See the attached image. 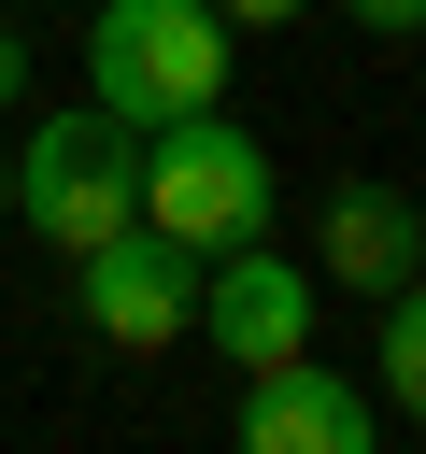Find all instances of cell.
<instances>
[{"label":"cell","instance_id":"obj_1","mask_svg":"<svg viewBox=\"0 0 426 454\" xmlns=\"http://www.w3.org/2000/svg\"><path fill=\"white\" fill-rule=\"evenodd\" d=\"M270 199H284V170H270V142H256V128H227V99H199V114H170V128H142V227H170L185 255L256 241V227H270Z\"/></svg>","mask_w":426,"mask_h":454},{"label":"cell","instance_id":"obj_2","mask_svg":"<svg viewBox=\"0 0 426 454\" xmlns=\"http://www.w3.org/2000/svg\"><path fill=\"white\" fill-rule=\"evenodd\" d=\"M85 99L114 128H170L227 99V14L213 0H99L85 14Z\"/></svg>","mask_w":426,"mask_h":454},{"label":"cell","instance_id":"obj_3","mask_svg":"<svg viewBox=\"0 0 426 454\" xmlns=\"http://www.w3.org/2000/svg\"><path fill=\"white\" fill-rule=\"evenodd\" d=\"M14 213H28L57 255H85V241L142 227V128H114L99 99L43 114V128L14 142Z\"/></svg>","mask_w":426,"mask_h":454},{"label":"cell","instance_id":"obj_4","mask_svg":"<svg viewBox=\"0 0 426 454\" xmlns=\"http://www.w3.org/2000/svg\"><path fill=\"white\" fill-rule=\"evenodd\" d=\"M71 298H85V326H99L114 355H170L185 312H199V255H185L170 227H114V241L71 255Z\"/></svg>","mask_w":426,"mask_h":454},{"label":"cell","instance_id":"obj_5","mask_svg":"<svg viewBox=\"0 0 426 454\" xmlns=\"http://www.w3.org/2000/svg\"><path fill=\"white\" fill-rule=\"evenodd\" d=\"M227 369H270V355H298L312 340V270L256 227V241H227V255H199V312H185Z\"/></svg>","mask_w":426,"mask_h":454},{"label":"cell","instance_id":"obj_6","mask_svg":"<svg viewBox=\"0 0 426 454\" xmlns=\"http://www.w3.org/2000/svg\"><path fill=\"white\" fill-rule=\"evenodd\" d=\"M241 454H369L383 440V397H355L312 340L298 355H270V369H241V426H227Z\"/></svg>","mask_w":426,"mask_h":454},{"label":"cell","instance_id":"obj_7","mask_svg":"<svg viewBox=\"0 0 426 454\" xmlns=\"http://www.w3.org/2000/svg\"><path fill=\"white\" fill-rule=\"evenodd\" d=\"M412 270H426V199H412V184L355 170V184H327V199H312V284L383 298V284H412Z\"/></svg>","mask_w":426,"mask_h":454},{"label":"cell","instance_id":"obj_8","mask_svg":"<svg viewBox=\"0 0 426 454\" xmlns=\"http://www.w3.org/2000/svg\"><path fill=\"white\" fill-rule=\"evenodd\" d=\"M383 411H398V426H426V270H412V284H383Z\"/></svg>","mask_w":426,"mask_h":454},{"label":"cell","instance_id":"obj_9","mask_svg":"<svg viewBox=\"0 0 426 454\" xmlns=\"http://www.w3.org/2000/svg\"><path fill=\"white\" fill-rule=\"evenodd\" d=\"M341 14H355L369 43H412V28H426V0H341Z\"/></svg>","mask_w":426,"mask_h":454},{"label":"cell","instance_id":"obj_10","mask_svg":"<svg viewBox=\"0 0 426 454\" xmlns=\"http://www.w3.org/2000/svg\"><path fill=\"white\" fill-rule=\"evenodd\" d=\"M213 14H227V43H241V28H298L312 0H213Z\"/></svg>","mask_w":426,"mask_h":454},{"label":"cell","instance_id":"obj_11","mask_svg":"<svg viewBox=\"0 0 426 454\" xmlns=\"http://www.w3.org/2000/svg\"><path fill=\"white\" fill-rule=\"evenodd\" d=\"M14 99H28V28L0 14V114H14Z\"/></svg>","mask_w":426,"mask_h":454},{"label":"cell","instance_id":"obj_12","mask_svg":"<svg viewBox=\"0 0 426 454\" xmlns=\"http://www.w3.org/2000/svg\"><path fill=\"white\" fill-rule=\"evenodd\" d=\"M0 213H14V142H0Z\"/></svg>","mask_w":426,"mask_h":454}]
</instances>
